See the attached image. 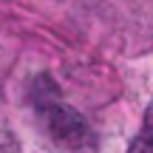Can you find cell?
I'll return each instance as SVG.
<instances>
[{"instance_id": "obj_1", "label": "cell", "mask_w": 153, "mask_h": 153, "mask_svg": "<svg viewBox=\"0 0 153 153\" xmlns=\"http://www.w3.org/2000/svg\"><path fill=\"white\" fill-rule=\"evenodd\" d=\"M31 105L37 111L48 139L62 153H97L99 150V139H97V131L91 128V122L79 111H74L68 102H62L54 79H48L45 74H40L31 85Z\"/></svg>"}, {"instance_id": "obj_2", "label": "cell", "mask_w": 153, "mask_h": 153, "mask_svg": "<svg viewBox=\"0 0 153 153\" xmlns=\"http://www.w3.org/2000/svg\"><path fill=\"white\" fill-rule=\"evenodd\" d=\"M128 153H153V99H150L148 111H145V116H142V128H139V133L133 136Z\"/></svg>"}]
</instances>
